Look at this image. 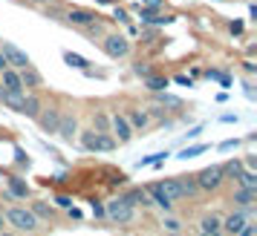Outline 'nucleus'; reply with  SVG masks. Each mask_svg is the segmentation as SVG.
<instances>
[{
    "instance_id": "nucleus-1",
    "label": "nucleus",
    "mask_w": 257,
    "mask_h": 236,
    "mask_svg": "<svg viewBox=\"0 0 257 236\" xmlns=\"http://www.w3.org/2000/svg\"><path fill=\"white\" fill-rule=\"evenodd\" d=\"M0 104H6L9 110H15V112H21V116L26 118H38V112L44 110V104H41V98H38L35 92H29V95H3V101Z\"/></svg>"
},
{
    "instance_id": "nucleus-2",
    "label": "nucleus",
    "mask_w": 257,
    "mask_h": 236,
    "mask_svg": "<svg viewBox=\"0 0 257 236\" xmlns=\"http://www.w3.org/2000/svg\"><path fill=\"white\" fill-rule=\"evenodd\" d=\"M81 144L84 150H90V153H110V150H116V138L110 136L107 130H84L81 132Z\"/></svg>"
},
{
    "instance_id": "nucleus-3",
    "label": "nucleus",
    "mask_w": 257,
    "mask_h": 236,
    "mask_svg": "<svg viewBox=\"0 0 257 236\" xmlns=\"http://www.w3.org/2000/svg\"><path fill=\"white\" fill-rule=\"evenodd\" d=\"M6 224L32 234V230H38V216L32 210H26V208H9V210H6Z\"/></svg>"
},
{
    "instance_id": "nucleus-4",
    "label": "nucleus",
    "mask_w": 257,
    "mask_h": 236,
    "mask_svg": "<svg viewBox=\"0 0 257 236\" xmlns=\"http://www.w3.org/2000/svg\"><path fill=\"white\" fill-rule=\"evenodd\" d=\"M222 182H225V173H222V164H211L205 170H199L197 173V188L205 190V193H214V190L222 188Z\"/></svg>"
},
{
    "instance_id": "nucleus-5",
    "label": "nucleus",
    "mask_w": 257,
    "mask_h": 236,
    "mask_svg": "<svg viewBox=\"0 0 257 236\" xmlns=\"http://www.w3.org/2000/svg\"><path fill=\"white\" fill-rule=\"evenodd\" d=\"M0 52H3V58H6V64H9L12 70H26V66H32L29 55H26L18 44H12V40H3V44H0Z\"/></svg>"
},
{
    "instance_id": "nucleus-6",
    "label": "nucleus",
    "mask_w": 257,
    "mask_h": 236,
    "mask_svg": "<svg viewBox=\"0 0 257 236\" xmlns=\"http://www.w3.org/2000/svg\"><path fill=\"white\" fill-rule=\"evenodd\" d=\"M104 216L110 219V222H116V224H127V222H133V208H130L127 202L118 196V199H110V202H107Z\"/></svg>"
},
{
    "instance_id": "nucleus-7",
    "label": "nucleus",
    "mask_w": 257,
    "mask_h": 236,
    "mask_svg": "<svg viewBox=\"0 0 257 236\" xmlns=\"http://www.w3.org/2000/svg\"><path fill=\"white\" fill-rule=\"evenodd\" d=\"M0 90H3V95H24L26 86L21 81V70L6 66V70L0 72Z\"/></svg>"
},
{
    "instance_id": "nucleus-8",
    "label": "nucleus",
    "mask_w": 257,
    "mask_h": 236,
    "mask_svg": "<svg viewBox=\"0 0 257 236\" xmlns=\"http://www.w3.org/2000/svg\"><path fill=\"white\" fill-rule=\"evenodd\" d=\"M101 46H104V52L110 55V58H124V55L130 52V40L124 35H107Z\"/></svg>"
},
{
    "instance_id": "nucleus-9",
    "label": "nucleus",
    "mask_w": 257,
    "mask_h": 236,
    "mask_svg": "<svg viewBox=\"0 0 257 236\" xmlns=\"http://www.w3.org/2000/svg\"><path fill=\"white\" fill-rule=\"evenodd\" d=\"M110 130L116 132L118 144H127L130 138H133V127H130V121L121 116V112H116V116L110 118Z\"/></svg>"
},
{
    "instance_id": "nucleus-10",
    "label": "nucleus",
    "mask_w": 257,
    "mask_h": 236,
    "mask_svg": "<svg viewBox=\"0 0 257 236\" xmlns=\"http://www.w3.org/2000/svg\"><path fill=\"white\" fill-rule=\"evenodd\" d=\"M245 222H248V216H245V213L240 210V208H237L234 213H228V216L222 219V234H228V236H237L240 230H243V224H245Z\"/></svg>"
},
{
    "instance_id": "nucleus-11",
    "label": "nucleus",
    "mask_w": 257,
    "mask_h": 236,
    "mask_svg": "<svg viewBox=\"0 0 257 236\" xmlns=\"http://www.w3.org/2000/svg\"><path fill=\"white\" fill-rule=\"evenodd\" d=\"M67 20H70L72 26H93L95 20H98V14L90 12V9H70V12H67Z\"/></svg>"
},
{
    "instance_id": "nucleus-12",
    "label": "nucleus",
    "mask_w": 257,
    "mask_h": 236,
    "mask_svg": "<svg viewBox=\"0 0 257 236\" xmlns=\"http://www.w3.org/2000/svg\"><path fill=\"white\" fill-rule=\"evenodd\" d=\"M64 138V142H72L75 136H78V121H75V116H61L58 121V130H55Z\"/></svg>"
},
{
    "instance_id": "nucleus-13",
    "label": "nucleus",
    "mask_w": 257,
    "mask_h": 236,
    "mask_svg": "<svg viewBox=\"0 0 257 236\" xmlns=\"http://www.w3.org/2000/svg\"><path fill=\"white\" fill-rule=\"evenodd\" d=\"M38 121H41L44 132H55V130H58V121H61V110L49 106L47 112H38Z\"/></svg>"
},
{
    "instance_id": "nucleus-14",
    "label": "nucleus",
    "mask_w": 257,
    "mask_h": 236,
    "mask_svg": "<svg viewBox=\"0 0 257 236\" xmlns=\"http://www.w3.org/2000/svg\"><path fill=\"white\" fill-rule=\"evenodd\" d=\"M231 202L240 208V210H245V208H254V202H257V190H245V188H237L234 190V196Z\"/></svg>"
},
{
    "instance_id": "nucleus-15",
    "label": "nucleus",
    "mask_w": 257,
    "mask_h": 236,
    "mask_svg": "<svg viewBox=\"0 0 257 236\" xmlns=\"http://www.w3.org/2000/svg\"><path fill=\"white\" fill-rule=\"evenodd\" d=\"M199 234H222V216L205 213V216L199 219Z\"/></svg>"
},
{
    "instance_id": "nucleus-16",
    "label": "nucleus",
    "mask_w": 257,
    "mask_h": 236,
    "mask_svg": "<svg viewBox=\"0 0 257 236\" xmlns=\"http://www.w3.org/2000/svg\"><path fill=\"white\" fill-rule=\"evenodd\" d=\"M145 193H148V196L153 199V204H159L162 210H174V202H171L162 190H159V184H148V188H145Z\"/></svg>"
},
{
    "instance_id": "nucleus-17",
    "label": "nucleus",
    "mask_w": 257,
    "mask_h": 236,
    "mask_svg": "<svg viewBox=\"0 0 257 236\" xmlns=\"http://www.w3.org/2000/svg\"><path fill=\"white\" fill-rule=\"evenodd\" d=\"M121 199L127 202L130 208H136V204H142V208H148V204H153V202H151V196H148V193H145L142 188H133V190H127V193H124Z\"/></svg>"
},
{
    "instance_id": "nucleus-18",
    "label": "nucleus",
    "mask_w": 257,
    "mask_h": 236,
    "mask_svg": "<svg viewBox=\"0 0 257 236\" xmlns=\"http://www.w3.org/2000/svg\"><path fill=\"white\" fill-rule=\"evenodd\" d=\"M156 184H159V190H162L171 202L182 199V190H179V182H176V178H165V182H156Z\"/></svg>"
},
{
    "instance_id": "nucleus-19",
    "label": "nucleus",
    "mask_w": 257,
    "mask_h": 236,
    "mask_svg": "<svg viewBox=\"0 0 257 236\" xmlns=\"http://www.w3.org/2000/svg\"><path fill=\"white\" fill-rule=\"evenodd\" d=\"M176 182H179V190H182V199H191V196L199 193L197 176H176Z\"/></svg>"
},
{
    "instance_id": "nucleus-20",
    "label": "nucleus",
    "mask_w": 257,
    "mask_h": 236,
    "mask_svg": "<svg viewBox=\"0 0 257 236\" xmlns=\"http://www.w3.org/2000/svg\"><path fill=\"white\" fill-rule=\"evenodd\" d=\"M9 196H12V199H26V196H29V188H26L24 178H18V176L9 178Z\"/></svg>"
},
{
    "instance_id": "nucleus-21",
    "label": "nucleus",
    "mask_w": 257,
    "mask_h": 236,
    "mask_svg": "<svg viewBox=\"0 0 257 236\" xmlns=\"http://www.w3.org/2000/svg\"><path fill=\"white\" fill-rule=\"evenodd\" d=\"M124 118L130 121V127H133V130H145V127L151 124V116H148L145 110H133V112H130V116H124Z\"/></svg>"
},
{
    "instance_id": "nucleus-22",
    "label": "nucleus",
    "mask_w": 257,
    "mask_h": 236,
    "mask_svg": "<svg viewBox=\"0 0 257 236\" xmlns=\"http://www.w3.org/2000/svg\"><path fill=\"white\" fill-rule=\"evenodd\" d=\"M139 18H142V24H171V20H174V18H159L156 9H148V6L139 12Z\"/></svg>"
},
{
    "instance_id": "nucleus-23",
    "label": "nucleus",
    "mask_w": 257,
    "mask_h": 236,
    "mask_svg": "<svg viewBox=\"0 0 257 236\" xmlns=\"http://www.w3.org/2000/svg\"><path fill=\"white\" fill-rule=\"evenodd\" d=\"M64 60L70 64V66H75V70H90V60L87 58H81V55H75V52H64Z\"/></svg>"
},
{
    "instance_id": "nucleus-24",
    "label": "nucleus",
    "mask_w": 257,
    "mask_h": 236,
    "mask_svg": "<svg viewBox=\"0 0 257 236\" xmlns=\"http://www.w3.org/2000/svg\"><path fill=\"white\" fill-rule=\"evenodd\" d=\"M237 182H240V188H245V190H257V173H254V170H245V173H240V176H237Z\"/></svg>"
},
{
    "instance_id": "nucleus-25",
    "label": "nucleus",
    "mask_w": 257,
    "mask_h": 236,
    "mask_svg": "<svg viewBox=\"0 0 257 236\" xmlns=\"http://www.w3.org/2000/svg\"><path fill=\"white\" fill-rule=\"evenodd\" d=\"M156 101H159L162 106H171V110H179V106H182V101H179L176 95H168L165 90L162 92H156Z\"/></svg>"
},
{
    "instance_id": "nucleus-26",
    "label": "nucleus",
    "mask_w": 257,
    "mask_h": 236,
    "mask_svg": "<svg viewBox=\"0 0 257 236\" xmlns=\"http://www.w3.org/2000/svg\"><path fill=\"white\" fill-rule=\"evenodd\" d=\"M222 173H225V178H237L240 173H243V162H228V164H222Z\"/></svg>"
},
{
    "instance_id": "nucleus-27",
    "label": "nucleus",
    "mask_w": 257,
    "mask_h": 236,
    "mask_svg": "<svg viewBox=\"0 0 257 236\" xmlns=\"http://www.w3.org/2000/svg\"><path fill=\"white\" fill-rule=\"evenodd\" d=\"M29 210L35 213L38 219H52V208L44 204V202H32V208H29Z\"/></svg>"
},
{
    "instance_id": "nucleus-28",
    "label": "nucleus",
    "mask_w": 257,
    "mask_h": 236,
    "mask_svg": "<svg viewBox=\"0 0 257 236\" xmlns=\"http://www.w3.org/2000/svg\"><path fill=\"white\" fill-rule=\"evenodd\" d=\"M21 81H24V86H38L41 84V75L26 66V70H21Z\"/></svg>"
},
{
    "instance_id": "nucleus-29",
    "label": "nucleus",
    "mask_w": 257,
    "mask_h": 236,
    "mask_svg": "<svg viewBox=\"0 0 257 236\" xmlns=\"http://www.w3.org/2000/svg\"><path fill=\"white\" fill-rule=\"evenodd\" d=\"M168 86V78H156V75H148V90L151 92H162Z\"/></svg>"
},
{
    "instance_id": "nucleus-30",
    "label": "nucleus",
    "mask_w": 257,
    "mask_h": 236,
    "mask_svg": "<svg viewBox=\"0 0 257 236\" xmlns=\"http://www.w3.org/2000/svg\"><path fill=\"white\" fill-rule=\"evenodd\" d=\"M205 150H208V144H197V147H185V150L179 153V158H194V156L205 153Z\"/></svg>"
},
{
    "instance_id": "nucleus-31",
    "label": "nucleus",
    "mask_w": 257,
    "mask_h": 236,
    "mask_svg": "<svg viewBox=\"0 0 257 236\" xmlns=\"http://www.w3.org/2000/svg\"><path fill=\"white\" fill-rule=\"evenodd\" d=\"M165 156H168V153H153V156H148V158H142V162H139L136 167H151V164H159V162H162Z\"/></svg>"
},
{
    "instance_id": "nucleus-32",
    "label": "nucleus",
    "mask_w": 257,
    "mask_h": 236,
    "mask_svg": "<svg viewBox=\"0 0 257 236\" xmlns=\"http://www.w3.org/2000/svg\"><path fill=\"white\" fill-rule=\"evenodd\" d=\"M237 236H257V224H251V219H248V222L243 224V230H240Z\"/></svg>"
},
{
    "instance_id": "nucleus-33",
    "label": "nucleus",
    "mask_w": 257,
    "mask_h": 236,
    "mask_svg": "<svg viewBox=\"0 0 257 236\" xmlns=\"http://www.w3.org/2000/svg\"><path fill=\"white\" fill-rule=\"evenodd\" d=\"M95 127H98V130H107V127H110V118H107L104 112H98V116H95Z\"/></svg>"
},
{
    "instance_id": "nucleus-34",
    "label": "nucleus",
    "mask_w": 257,
    "mask_h": 236,
    "mask_svg": "<svg viewBox=\"0 0 257 236\" xmlns=\"http://www.w3.org/2000/svg\"><path fill=\"white\" fill-rule=\"evenodd\" d=\"M165 228H168L171 234H176V230H182V222H179V219H165Z\"/></svg>"
},
{
    "instance_id": "nucleus-35",
    "label": "nucleus",
    "mask_w": 257,
    "mask_h": 236,
    "mask_svg": "<svg viewBox=\"0 0 257 236\" xmlns=\"http://www.w3.org/2000/svg\"><path fill=\"white\" fill-rule=\"evenodd\" d=\"M142 3H145L148 9H159V6H162L165 0H142Z\"/></svg>"
},
{
    "instance_id": "nucleus-36",
    "label": "nucleus",
    "mask_w": 257,
    "mask_h": 236,
    "mask_svg": "<svg viewBox=\"0 0 257 236\" xmlns=\"http://www.w3.org/2000/svg\"><path fill=\"white\" fill-rule=\"evenodd\" d=\"M93 213L95 216H104V204L101 202H93Z\"/></svg>"
},
{
    "instance_id": "nucleus-37",
    "label": "nucleus",
    "mask_w": 257,
    "mask_h": 236,
    "mask_svg": "<svg viewBox=\"0 0 257 236\" xmlns=\"http://www.w3.org/2000/svg\"><path fill=\"white\" fill-rule=\"evenodd\" d=\"M133 70H136V75H145V78H148V75H151V70H148V66H142V64H136V66H133Z\"/></svg>"
},
{
    "instance_id": "nucleus-38",
    "label": "nucleus",
    "mask_w": 257,
    "mask_h": 236,
    "mask_svg": "<svg viewBox=\"0 0 257 236\" xmlns=\"http://www.w3.org/2000/svg\"><path fill=\"white\" fill-rule=\"evenodd\" d=\"M58 204L61 208H72V199L70 196H58Z\"/></svg>"
},
{
    "instance_id": "nucleus-39",
    "label": "nucleus",
    "mask_w": 257,
    "mask_h": 236,
    "mask_svg": "<svg viewBox=\"0 0 257 236\" xmlns=\"http://www.w3.org/2000/svg\"><path fill=\"white\" fill-rule=\"evenodd\" d=\"M116 20H121V24H127V12H124V9H116Z\"/></svg>"
},
{
    "instance_id": "nucleus-40",
    "label": "nucleus",
    "mask_w": 257,
    "mask_h": 236,
    "mask_svg": "<svg viewBox=\"0 0 257 236\" xmlns=\"http://www.w3.org/2000/svg\"><path fill=\"white\" fill-rule=\"evenodd\" d=\"M243 70L248 72V75H254V72H257V66H254V64H251V60H248V64H243Z\"/></svg>"
},
{
    "instance_id": "nucleus-41",
    "label": "nucleus",
    "mask_w": 257,
    "mask_h": 236,
    "mask_svg": "<svg viewBox=\"0 0 257 236\" xmlns=\"http://www.w3.org/2000/svg\"><path fill=\"white\" fill-rule=\"evenodd\" d=\"M231 32H234V35H240V32H243V24H240V20H237V24H231Z\"/></svg>"
},
{
    "instance_id": "nucleus-42",
    "label": "nucleus",
    "mask_w": 257,
    "mask_h": 236,
    "mask_svg": "<svg viewBox=\"0 0 257 236\" xmlns=\"http://www.w3.org/2000/svg\"><path fill=\"white\" fill-rule=\"evenodd\" d=\"M6 66H9V64H6V58H3V52H0V72L6 70Z\"/></svg>"
},
{
    "instance_id": "nucleus-43",
    "label": "nucleus",
    "mask_w": 257,
    "mask_h": 236,
    "mask_svg": "<svg viewBox=\"0 0 257 236\" xmlns=\"http://www.w3.org/2000/svg\"><path fill=\"white\" fill-rule=\"evenodd\" d=\"M3 228H6V216H3V213H0V230H3Z\"/></svg>"
},
{
    "instance_id": "nucleus-44",
    "label": "nucleus",
    "mask_w": 257,
    "mask_h": 236,
    "mask_svg": "<svg viewBox=\"0 0 257 236\" xmlns=\"http://www.w3.org/2000/svg\"><path fill=\"white\" fill-rule=\"evenodd\" d=\"M199 236H222V234H199Z\"/></svg>"
},
{
    "instance_id": "nucleus-45",
    "label": "nucleus",
    "mask_w": 257,
    "mask_h": 236,
    "mask_svg": "<svg viewBox=\"0 0 257 236\" xmlns=\"http://www.w3.org/2000/svg\"><path fill=\"white\" fill-rule=\"evenodd\" d=\"M0 236H15V234H3V230H0Z\"/></svg>"
},
{
    "instance_id": "nucleus-46",
    "label": "nucleus",
    "mask_w": 257,
    "mask_h": 236,
    "mask_svg": "<svg viewBox=\"0 0 257 236\" xmlns=\"http://www.w3.org/2000/svg\"><path fill=\"white\" fill-rule=\"evenodd\" d=\"M98 3H113V0H98Z\"/></svg>"
},
{
    "instance_id": "nucleus-47",
    "label": "nucleus",
    "mask_w": 257,
    "mask_h": 236,
    "mask_svg": "<svg viewBox=\"0 0 257 236\" xmlns=\"http://www.w3.org/2000/svg\"><path fill=\"white\" fill-rule=\"evenodd\" d=\"M0 101H3V90H0Z\"/></svg>"
}]
</instances>
